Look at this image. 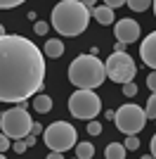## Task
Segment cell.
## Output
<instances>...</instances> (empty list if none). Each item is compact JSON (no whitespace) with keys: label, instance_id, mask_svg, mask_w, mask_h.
<instances>
[{"label":"cell","instance_id":"obj_1","mask_svg":"<svg viewBox=\"0 0 156 159\" xmlns=\"http://www.w3.org/2000/svg\"><path fill=\"white\" fill-rule=\"evenodd\" d=\"M45 50L33 40L0 29V100L26 102L45 83Z\"/></svg>","mask_w":156,"mask_h":159},{"label":"cell","instance_id":"obj_15","mask_svg":"<svg viewBox=\"0 0 156 159\" xmlns=\"http://www.w3.org/2000/svg\"><path fill=\"white\" fill-rule=\"evenodd\" d=\"M76 157L78 159H92L95 157V145L92 143H76Z\"/></svg>","mask_w":156,"mask_h":159},{"label":"cell","instance_id":"obj_7","mask_svg":"<svg viewBox=\"0 0 156 159\" xmlns=\"http://www.w3.org/2000/svg\"><path fill=\"white\" fill-rule=\"evenodd\" d=\"M43 138H45V145L50 150L66 152V150L76 147V128L71 124H66V121H54L45 128Z\"/></svg>","mask_w":156,"mask_h":159},{"label":"cell","instance_id":"obj_27","mask_svg":"<svg viewBox=\"0 0 156 159\" xmlns=\"http://www.w3.org/2000/svg\"><path fill=\"white\" fill-rule=\"evenodd\" d=\"M149 150H151V157H156V133L151 135V140H149Z\"/></svg>","mask_w":156,"mask_h":159},{"label":"cell","instance_id":"obj_29","mask_svg":"<svg viewBox=\"0 0 156 159\" xmlns=\"http://www.w3.org/2000/svg\"><path fill=\"white\" fill-rule=\"evenodd\" d=\"M125 43H121V40H116V45H114V52H123Z\"/></svg>","mask_w":156,"mask_h":159},{"label":"cell","instance_id":"obj_17","mask_svg":"<svg viewBox=\"0 0 156 159\" xmlns=\"http://www.w3.org/2000/svg\"><path fill=\"white\" fill-rule=\"evenodd\" d=\"M144 112H147V116L149 119H156V93L149 95V100H147V107H144Z\"/></svg>","mask_w":156,"mask_h":159},{"label":"cell","instance_id":"obj_22","mask_svg":"<svg viewBox=\"0 0 156 159\" xmlns=\"http://www.w3.org/2000/svg\"><path fill=\"white\" fill-rule=\"evenodd\" d=\"M123 95H125V98H132V95H137V86L132 83V81L123 83Z\"/></svg>","mask_w":156,"mask_h":159},{"label":"cell","instance_id":"obj_23","mask_svg":"<svg viewBox=\"0 0 156 159\" xmlns=\"http://www.w3.org/2000/svg\"><path fill=\"white\" fill-rule=\"evenodd\" d=\"M26 147H28V143H26V138H19V140H17V143H14V147H12V150H14V152H17V154H24V152H26Z\"/></svg>","mask_w":156,"mask_h":159},{"label":"cell","instance_id":"obj_25","mask_svg":"<svg viewBox=\"0 0 156 159\" xmlns=\"http://www.w3.org/2000/svg\"><path fill=\"white\" fill-rule=\"evenodd\" d=\"M147 88H149L151 93H156V69L149 74V76H147Z\"/></svg>","mask_w":156,"mask_h":159},{"label":"cell","instance_id":"obj_30","mask_svg":"<svg viewBox=\"0 0 156 159\" xmlns=\"http://www.w3.org/2000/svg\"><path fill=\"white\" fill-rule=\"evenodd\" d=\"M104 116H106V119H111V121H114V119H116V112H104Z\"/></svg>","mask_w":156,"mask_h":159},{"label":"cell","instance_id":"obj_3","mask_svg":"<svg viewBox=\"0 0 156 159\" xmlns=\"http://www.w3.org/2000/svg\"><path fill=\"white\" fill-rule=\"evenodd\" d=\"M106 79V64L95 57V55H78L69 64V81L76 88H99Z\"/></svg>","mask_w":156,"mask_h":159},{"label":"cell","instance_id":"obj_10","mask_svg":"<svg viewBox=\"0 0 156 159\" xmlns=\"http://www.w3.org/2000/svg\"><path fill=\"white\" fill-rule=\"evenodd\" d=\"M140 55H142V62L149 66V69H156V31H151L149 36L142 40Z\"/></svg>","mask_w":156,"mask_h":159},{"label":"cell","instance_id":"obj_5","mask_svg":"<svg viewBox=\"0 0 156 159\" xmlns=\"http://www.w3.org/2000/svg\"><path fill=\"white\" fill-rule=\"evenodd\" d=\"M33 124L36 121L31 119V114L26 112V107H12V109L2 112V116H0V131L7 133L12 140L26 138L33 131Z\"/></svg>","mask_w":156,"mask_h":159},{"label":"cell","instance_id":"obj_8","mask_svg":"<svg viewBox=\"0 0 156 159\" xmlns=\"http://www.w3.org/2000/svg\"><path fill=\"white\" fill-rule=\"evenodd\" d=\"M106 64V79H111L114 83H128V81L135 79V71H137V66L135 62H132V57H130L128 52H114L109 55V60L104 62Z\"/></svg>","mask_w":156,"mask_h":159},{"label":"cell","instance_id":"obj_21","mask_svg":"<svg viewBox=\"0 0 156 159\" xmlns=\"http://www.w3.org/2000/svg\"><path fill=\"white\" fill-rule=\"evenodd\" d=\"M88 133H90V135H99V133H102V124L95 121V119H90V124H88Z\"/></svg>","mask_w":156,"mask_h":159},{"label":"cell","instance_id":"obj_19","mask_svg":"<svg viewBox=\"0 0 156 159\" xmlns=\"http://www.w3.org/2000/svg\"><path fill=\"white\" fill-rule=\"evenodd\" d=\"M128 150H140V138L137 135H125V143H123Z\"/></svg>","mask_w":156,"mask_h":159},{"label":"cell","instance_id":"obj_11","mask_svg":"<svg viewBox=\"0 0 156 159\" xmlns=\"http://www.w3.org/2000/svg\"><path fill=\"white\" fill-rule=\"evenodd\" d=\"M92 19L102 24V26H109L114 24V7L109 5H99V7H92Z\"/></svg>","mask_w":156,"mask_h":159},{"label":"cell","instance_id":"obj_2","mask_svg":"<svg viewBox=\"0 0 156 159\" xmlns=\"http://www.w3.org/2000/svg\"><path fill=\"white\" fill-rule=\"evenodd\" d=\"M92 19V10L83 0H62L52 10V26L59 36H80Z\"/></svg>","mask_w":156,"mask_h":159},{"label":"cell","instance_id":"obj_20","mask_svg":"<svg viewBox=\"0 0 156 159\" xmlns=\"http://www.w3.org/2000/svg\"><path fill=\"white\" fill-rule=\"evenodd\" d=\"M26 0H0V7L2 10H14V7H19V5H24Z\"/></svg>","mask_w":156,"mask_h":159},{"label":"cell","instance_id":"obj_6","mask_svg":"<svg viewBox=\"0 0 156 159\" xmlns=\"http://www.w3.org/2000/svg\"><path fill=\"white\" fill-rule=\"evenodd\" d=\"M147 119H149V116H147V112H144L142 107L128 102V105H123L121 109H116L114 124H116V128L121 133H125V135H140V131L144 128Z\"/></svg>","mask_w":156,"mask_h":159},{"label":"cell","instance_id":"obj_24","mask_svg":"<svg viewBox=\"0 0 156 159\" xmlns=\"http://www.w3.org/2000/svg\"><path fill=\"white\" fill-rule=\"evenodd\" d=\"M10 135H7V133H0V150H2V152H7V150H10Z\"/></svg>","mask_w":156,"mask_h":159},{"label":"cell","instance_id":"obj_13","mask_svg":"<svg viewBox=\"0 0 156 159\" xmlns=\"http://www.w3.org/2000/svg\"><path fill=\"white\" fill-rule=\"evenodd\" d=\"M45 55L50 57V60H57V57H62V55H64V43H62L59 38L45 40Z\"/></svg>","mask_w":156,"mask_h":159},{"label":"cell","instance_id":"obj_32","mask_svg":"<svg viewBox=\"0 0 156 159\" xmlns=\"http://www.w3.org/2000/svg\"><path fill=\"white\" fill-rule=\"evenodd\" d=\"M154 17H156V0H154Z\"/></svg>","mask_w":156,"mask_h":159},{"label":"cell","instance_id":"obj_9","mask_svg":"<svg viewBox=\"0 0 156 159\" xmlns=\"http://www.w3.org/2000/svg\"><path fill=\"white\" fill-rule=\"evenodd\" d=\"M114 36H116V40H121V43H135V40H140V24H137L135 19H121L114 24Z\"/></svg>","mask_w":156,"mask_h":159},{"label":"cell","instance_id":"obj_31","mask_svg":"<svg viewBox=\"0 0 156 159\" xmlns=\"http://www.w3.org/2000/svg\"><path fill=\"white\" fill-rule=\"evenodd\" d=\"M83 2H85V5H88V7H90V10H92V7H95V2H97V0H83Z\"/></svg>","mask_w":156,"mask_h":159},{"label":"cell","instance_id":"obj_28","mask_svg":"<svg viewBox=\"0 0 156 159\" xmlns=\"http://www.w3.org/2000/svg\"><path fill=\"white\" fill-rule=\"evenodd\" d=\"M31 133H36V135H43V133H45V128L40 126V124H33V131Z\"/></svg>","mask_w":156,"mask_h":159},{"label":"cell","instance_id":"obj_14","mask_svg":"<svg viewBox=\"0 0 156 159\" xmlns=\"http://www.w3.org/2000/svg\"><path fill=\"white\" fill-rule=\"evenodd\" d=\"M128 154V147L121 145V143H109L106 150H104V157L106 159H123Z\"/></svg>","mask_w":156,"mask_h":159},{"label":"cell","instance_id":"obj_12","mask_svg":"<svg viewBox=\"0 0 156 159\" xmlns=\"http://www.w3.org/2000/svg\"><path fill=\"white\" fill-rule=\"evenodd\" d=\"M33 109L38 114H50L52 112V98L45 95V93H38L33 98Z\"/></svg>","mask_w":156,"mask_h":159},{"label":"cell","instance_id":"obj_16","mask_svg":"<svg viewBox=\"0 0 156 159\" xmlns=\"http://www.w3.org/2000/svg\"><path fill=\"white\" fill-rule=\"evenodd\" d=\"M125 5L132 12H144V10H149V5H154V0H125Z\"/></svg>","mask_w":156,"mask_h":159},{"label":"cell","instance_id":"obj_18","mask_svg":"<svg viewBox=\"0 0 156 159\" xmlns=\"http://www.w3.org/2000/svg\"><path fill=\"white\" fill-rule=\"evenodd\" d=\"M33 31L38 33V36H47V31H50V24H47V21H36V24H33Z\"/></svg>","mask_w":156,"mask_h":159},{"label":"cell","instance_id":"obj_26","mask_svg":"<svg viewBox=\"0 0 156 159\" xmlns=\"http://www.w3.org/2000/svg\"><path fill=\"white\" fill-rule=\"evenodd\" d=\"M104 5H109V7H121V5H125V0H104Z\"/></svg>","mask_w":156,"mask_h":159},{"label":"cell","instance_id":"obj_4","mask_svg":"<svg viewBox=\"0 0 156 159\" xmlns=\"http://www.w3.org/2000/svg\"><path fill=\"white\" fill-rule=\"evenodd\" d=\"M69 112H71L73 119L90 121L102 112V100L97 93H92V88H78L69 98Z\"/></svg>","mask_w":156,"mask_h":159}]
</instances>
